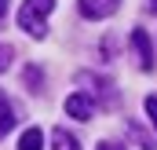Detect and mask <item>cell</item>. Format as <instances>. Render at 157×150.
I'll return each mask as SVG.
<instances>
[{"mask_svg": "<svg viewBox=\"0 0 157 150\" xmlns=\"http://www.w3.org/2000/svg\"><path fill=\"white\" fill-rule=\"evenodd\" d=\"M15 121H18V117H15V106H11V103H7V95L0 92V139L15 128Z\"/></svg>", "mask_w": 157, "mask_h": 150, "instance_id": "5b68a950", "label": "cell"}, {"mask_svg": "<svg viewBox=\"0 0 157 150\" xmlns=\"http://www.w3.org/2000/svg\"><path fill=\"white\" fill-rule=\"evenodd\" d=\"M66 113H70V117H77V121H91V113H95V103H91V95H84V92H73V95L66 99Z\"/></svg>", "mask_w": 157, "mask_h": 150, "instance_id": "3957f363", "label": "cell"}, {"mask_svg": "<svg viewBox=\"0 0 157 150\" xmlns=\"http://www.w3.org/2000/svg\"><path fill=\"white\" fill-rule=\"evenodd\" d=\"M121 7V0H80V15L84 18H106Z\"/></svg>", "mask_w": 157, "mask_h": 150, "instance_id": "277c9868", "label": "cell"}, {"mask_svg": "<svg viewBox=\"0 0 157 150\" xmlns=\"http://www.w3.org/2000/svg\"><path fill=\"white\" fill-rule=\"evenodd\" d=\"M99 150H124L121 143H99Z\"/></svg>", "mask_w": 157, "mask_h": 150, "instance_id": "8fae6325", "label": "cell"}, {"mask_svg": "<svg viewBox=\"0 0 157 150\" xmlns=\"http://www.w3.org/2000/svg\"><path fill=\"white\" fill-rule=\"evenodd\" d=\"M11 59H15V55H11V48H7V44H0V73L11 66Z\"/></svg>", "mask_w": 157, "mask_h": 150, "instance_id": "ba28073f", "label": "cell"}, {"mask_svg": "<svg viewBox=\"0 0 157 150\" xmlns=\"http://www.w3.org/2000/svg\"><path fill=\"white\" fill-rule=\"evenodd\" d=\"M146 113H150V121H154V128H157V95L146 99Z\"/></svg>", "mask_w": 157, "mask_h": 150, "instance_id": "9c48e42d", "label": "cell"}, {"mask_svg": "<svg viewBox=\"0 0 157 150\" xmlns=\"http://www.w3.org/2000/svg\"><path fill=\"white\" fill-rule=\"evenodd\" d=\"M51 150H80V147H77V139H73L66 128H55V132H51Z\"/></svg>", "mask_w": 157, "mask_h": 150, "instance_id": "52a82bcc", "label": "cell"}, {"mask_svg": "<svg viewBox=\"0 0 157 150\" xmlns=\"http://www.w3.org/2000/svg\"><path fill=\"white\" fill-rule=\"evenodd\" d=\"M132 51H135V59H139V70H154V48H150V37H146V30H132Z\"/></svg>", "mask_w": 157, "mask_h": 150, "instance_id": "7a4b0ae2", "label": "cell"}, {"mask_svg": "<svg viewBox=\"0 0 157 150\" xmlns=\"http://www.w3.org/2000/svg\"><path fill=\"white\" fill-rule=\"evenodd\" d=\"M18 150H44V132L40 128H26L22 139H18Z\"/></svg>", "mask_w": 157, "mask_h": 150, "instance_id": "8992f818", "label": "cell"}, {"mask_svg": "<svg viewBox=\"0 0 157 150\" xmlns=\"http://www.w3.org/2000/svg\"><path fill=\"white\" fill-rule=\"evenodd\" d=\"M55 0H26L18 7V26L29 33V37H44L48 33V15H51Z\"/></svg>", "mask_w": 157, "mask_h": 150, "instance_id": "6da1fadb", "label": "cell"}, {"mask_svg": "<svg viewBox=\"0 0 157 150\" xmlns=\"http://www.w3.org/2000/svg\"><path fill=\"white\" fill-rule=\"evenodd\" d=\"M4 15H7V0H0V18H4Z\"/></svg>", "mask_w": 157, "mask_h": 150, "instance_id": "7c38bea8", "label": "cell"}, {"mask_svg": "<svg viewBox=\"0 0 157 150\" xmlns=\"http://www.w3.org/2000/svg\"><path fill=\"white\" fill-rule=\"evenodd\" d=\"M26 81H29V84H33V92H37V84H40V70H33V66H29V70H26Z\"/></svg>", "mask_w": 157, "mask_h": 150, "instance_id": "30bf717a", "label": "cell"}, {"mask_svg": "<svg viewBox=\"0 0 157 150\" xmlns=\"http://www.w3.org/2000/svg\"><path fill=\"white\" fill-rule=\"evenodd\" d=\"M150 11H154V15H157V0H150Z\"/></svg>", "mask_w": 157, "mask_h": 150, "instance_id": "4fadbf2b", "label": "cell"}]
</instances>
